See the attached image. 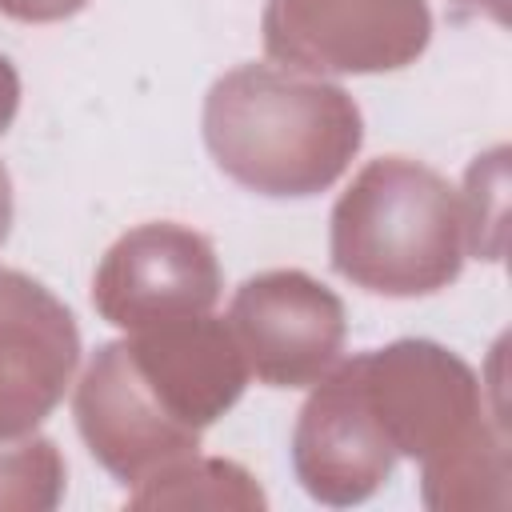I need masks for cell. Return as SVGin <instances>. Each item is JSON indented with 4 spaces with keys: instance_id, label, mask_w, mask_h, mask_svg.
<instances>
[{
    "instance_id": "6da1fadb",
    "label": "cell",
    "mask_w": 512,
    "mask_h": 512,
    "mask_svg": "<svg viewBox=\"0 0 512 512\" xmlns=\"http://www.w3.org/2000/svg\"><path fill=\"white\" fill-rule=\"evenodd\" d=\"M364 400L396 456L424 468V504L476 512L508 504V448L476 372L432 340L364 352Z\"/></svg>"
},
{
    "instance_id": "7a4b0ae2",
    "label": "cell",
    "mask_w": 512,
    "mask_h": 512,
    "mask_svg": "<svg viewBox=\"0 0 512 512\" xmlns=\"http://www.w3.org/2000/svg\"><path fill=\"white\" fill-rule=\"evenodd\" d=\"M200 124L216 168L276 200L332 188L364 140L360 108L340 84L256 60L208 88Z\"/></svg>"
},
{
    "instance_id": "3957f363",
    "label": "cell",
    "mask_w": 512,
    "mask_h": 512,
    "mask_svg": "<svg viewBox=\"0 0 512 512\" xmlns=\"http://www.w3.org/2000/svg\"><path fill=\"white\" fill-rule=\"evenodd\" d=\"M328 252L344 280L376 296L440 292L464 268V200L420 160H368L332 208Z\"/></svg>"
},
{
    "instance_id": "277c9868",
    "label": "cell",
    "mask_w": 512,
    "mask_h": 512,
    "mask_svg": "<svg viewBox=\"0 0 512 512\" xmlns=\"http://www.w3.org/2000/svg\"><path fill=\"white\" fill-rule=\"evenodd\" d=\"M264 52L312 76H372L412 64L432 40L428 0H268Z\"/></svg>"
},
{
    "instance_id": "5b68a950",
    "label": "cell",
    "mask_w": 512,
    "mask_h": 512,
    "mask_svg": "<svg viewBox=\"0 0 512 512\" xmlns=\"http://www.w3.org/2000/svg\"><path fill=\"white\" fill-rule=\"evenodd\" d=\"M248 372L272 388H308L340 364L348 316L340 296L300 268L248 276L228 308Z\"/></svg>"
},
{
    "instance_id": "8992f818",
    "label": "cell",
    "mask_w": 512,
    "mask_h": 512,
    "mask_svg": "<svg viewBox=\"0 0 512 512\" xmlns=\"http://www.w3.org/2000/svg\"><path fill=\"white\" fill-rule=\"evenodd\" d=\"M216 296L220 264L212 240L176 220L128 228L92 276L96 312L124 332L208 312Z\"/></svg>"
},
{
    "instance_id": "52a82bcc",
    "label": "cell",
    "mask_w": 512,
    "mask_h": 512,
    "mask_svg": "<svg viewBox=\"0 0 512 512\" xmlns=\"http://www.w3.org/2000/svg\"><path fill=\"white\" fill-rule=\"evenodd\" d=\"M292 468L308 496L320 504H360L396 468V452L384 440L360 380V360H344L316 380L292 432Z\"/></svg>"
},
{
    "instance_id": "ba28073f",
    "label": "cell",
    "mask_w": 512,
    "mask_h": 512,
    "mask_svg": "<svg viewBox=\"0 0 512 512\" xmlns=\"http://www.w3.org/2000/svg\"><path fill=\"white\" fill-rule=\"evenodd\" d=\"M72 412L88 452L124 484H140L200 448V432L184 428L156 404L132 368L124 340L104 344L88 360L72 396Z\"/></svg>"
},
{
    "instance_id": "9c48e42d",
    "label": "cell",
    "mask_w": 512,
    "mask_h": 512,
    "mask_svg": "<svg viewBox=\"0 0 512 512\" xmlns=\"http://www.w3.org/2000/svg\"><path fill=\"white\" fill-rule=\"evenodd\" d=\"M80 364L72 312L32 276L0 268V440L28 436Z\"/></svg>"
},
{
    "instance_id": "30bf717a",
    "label": "cell",
    "mask_w": 512,
    "mask_h": 512,
    "mask_svg": "<svg viewBox=\"0 0 512 512\" xmlns=\"http://www.w3.org/2000/svg\"><path fill=\"white\" fill-rule=\"evenodd\" d=\"M124 348L156 404L192 432L216 424L248 384V364L228 320L208 312L136 328Z\"/></svg>"
},
{
    "instance_id": "8fae6325",
    "label": "cell",
    "mask_w": 512,
    "mask_h": 512,
    "mask_svg": "<svg viewBox=\"0 0 512 512\" xmlns=\"http://www.w3.org/2000/svg\"><path fill=\"white\" fill-rule=\"evenodd\" d=\"M132 508H264L252 476L232 460H200L196 452L140 480Z\"/></svg>"
},
{
    "instance_id": "7c38bea8",
    "label": "cell",
    "mask_w": 512,
    "mask_h": 512,
    "mask_svg": "<svg viewBox=\"0 0 512 512\" xmlns=\"http://www.w3.org/2000/svg\"><path fill=\"white\" fill-rule=\"evenodd\" d=\"M64 492V460L48 436L0 440V512H48Z\"/></svg>"
},
{
    "instance_id": "4fadbf2b",
    "label": "cell",
    "mask_w": 512,
    "mask_h": 512,
    "mask_svg": "<svg viewBox=\"0 0 512 512\" xmlns=\"http://www.w3.org/2000/svg\"><path fill=\"white\" fill-rule=\"evenodd\" d=\"M88 0H0V12L20 24H56L84 8Z\"/></svg>"
},
{
    "instance_id": "5bb4252c",
    "label": "cell",
    "mask_w": 512,
    "mask_h": 512,
    "mask_svg": "<svg viewBox=\"0 0 512 512\" xmlns=\"http://www.w3.org/2000/svg\"><path fill=\"white\" fill-rule=\"evenodd\" d=\"M16 108H20V76H16L12 60L0 52V136L8 132Z\"/></svg>"
},
{
    "instance_id": "9a60e30c",
    "label": "cell",
    "mask_w": 512,
    "mask_h": 512,
    "mask_svg": "<svg viewBox=\"0 0 512 512\" xmlns=\"http://www.w3.org/2000/svg\"><path fill=\"white\" fill-rule=\"evenodd\" d=\"M8 224H12V180H8V168L0 164V244L8 236Z\"/></svg>"
},
{
    "instance_id": "2e32d148",
    "label": "cell",
    "mask_w": 512,
    "mask_h": 512,
    "mask_svg": "<svg viewBox=\"0 0 512 512\" xmlns=\"http://www.w3.org/2000/svg\"><path fill=\"white\" fill-rule=\"evenodd\" d=\"M456 4H468V8H488L496 20H504V0H456Z\"/></svg>"
}]
</instances>
